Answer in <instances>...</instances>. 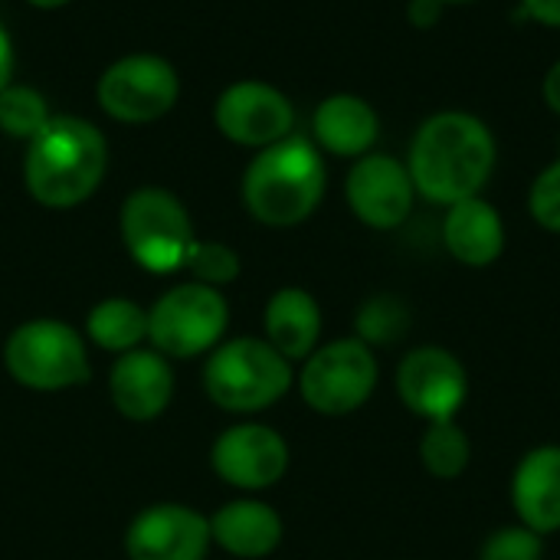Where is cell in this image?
<instances>
[{"label":"cell","mask_w":560,"mask_h":560,"mask_svg":"<svg viewBox=\"0 0 560 560\" xmlns=\"http://www.w3.org/2000/svg\"><path fill=\"white\" fill-rule=\"evenodd\" d=\"M410 180L420 197L440 207L479 197L495 171V138L469 112H440L427 118L410 144Z\"/></svg>","instance_id":"6da1fadb"},{"label":"cell","mask_w":560,"mask_h":560,"mask_svg":"<svg viewBox=\"0 0 560 560\" xmlns=\"http://www.w3.org/2000/svg\"><path fill=\"white\" fill-rule=\"evenodd\" d=\"M108 171L105 135L75 115H52L46 128L30 141L23 161V180L36 203L49 210L79 207L95 194Z\"/></svg>","instance_id":"7a4b0ae2"},{"label":"cell","mask_w":560,"mask_h":560,"mask_svg":"<svg viewBox=\"0 0 560 560\" xmlns=\"http://www.w3.org/2000/svg\"><path fill=\"white\" fill-rule=\"evenodd\" d=\"M325 161L305 138L262 148L243 174V203L266 226H299L325 197Z\"/></svg>","instance_id":"3957f363"},{"label":"cell","mask_w":560,"mask_h":560,"mask_svg":"<svg viewBox=\"0 0 560 560\" xmlns=\"http://www.w3.org/2000/svg\"><path fill=\"white\" fill-rule=\"evenodd\" d=\"M292 361L269 341L236 338L213 351L203 371V387L213 404L233 413H256L282 400L292 387Z\"/></svg>","instance_id":"277c9868"},{"label":"cell","mask_w":560,"mask_h":560,"mask_svg":"<svg viewBox=\"0 0 560 560\" xmlns=\"http://www.w3.org/2000/svg\"><path fill=\"white\" fill-rule=\"evenodd\" d=\"M118 230L131 259L158 276L184 269L197 243L187 207L161 187H141L128 194L121 203Z\"/></svg>","instance_id":"5b68a950"},{"label":"cell","mask_w":560,"mask_h":560,"mask_svg":"<svg viewBox=\"0 0 560 560\" xmlns=\"http://www.w3.org/2000/svg\"><path fill=\"white\" fill-rule=\"evenodd\" d=\"M377 381L381 364L374 348H368L361 338H338L305 358L299 390L315 413L348 417L371 400Z\"/></svg>","instance_id":"8992f818"},{"label":"cell","mask_w":560,"mask_h":560,"mask_svg":"<svg viewBox=\"0 0 560 560\" xmlns=\"http://www.w3.org/2000/svg\"><path fill=\"white\" fill-rule=\"evenodd\" d=\"M3 361L10 377L33 390H66L85 384L92 374L79 331L56 318L20 325L7 338Z\"/></svg>","instance_id":"52a82bcc"},{"label":"cell","mask_w":560,"mask_h":560,"mask_svg":"<svg viewBox=\"0 0 560 560\" xmlns=\"http://www.w3.org/2000/svg\"><path fill=\"white\" fill-rule=\"evenodd\" d=\"M180 95L177 69L154 52H131L115 59L95 85L98 108L125 125H148L164 118Z\"/></svg>","instance_id":"ba28073f"},{"label":"cell","mask_w":560,"mask_h":560,"mask_svg":"<svg viewBox=\"0 0 560 560\" xmlns=\"http://www.w3.org/2000/svg\"><path fill=\"white\" fill-rule=\"evenodd\" d=\"M226 299L203 282H187L164 292L148 312V338L171 358H197L226 331Z\"/></svg>","instance_id":"9c48e42d"},{"label":"cell","mask_w":560,"mask_h":560,"mask_svg":"<svg viewBox=\"0 0 560 560\" xmlns=\"http://www.w3.org/2000/svg\"><path fill=\"white\" fill-rule=\"evenodd\" d=\"M394 387L413 417L427 423L456 420L469 397V371L450 348L420 345L400 358Z\"/></svg>","instance_id":"30bf717a"},{"label":"cell","mask_w":560,"mask_h":560,"mask_svg":"<svg viewBox=\"0 0 560 560\" xmlns=\"http://www.w3.org/2000/svg\"><path fill=\"white\" fill-rule=\"evenodd\" d=\"M213 121L223 138L243 148H269L292 135L295 112L292 102L266 82H233L220 92Z\"/></svg>","instance_id":"8fae6325"},{"label":"cell","mask_w":560,"mask_h":560,"mask_svg":"<svg viewBox=\"0 0 560 560\" xmlns=\"http://www.w3.org/2000/svg\"><path fill=\"white\" fill-rule=\"evenodd\" d=\"M345 197L351 213L371 230H397L410 210L417 187L407 164L394 154H364L354 161L345 180Z\"/></svg>","instance_id":"7c38bea8"},{"label":"cell","mask_w":560,"mask_h":560,"mask_svg":"<svg viewBox=\"0 0 560 560\" xmlns=\"http://www.w3.org/2000/svg\"><path fill=\"white\" fill-rule=\"evenodd\" d=\"M217 476L236 489H269L276 486L289 469V443L272 430L259 423H243L226 430L213 443L210 456Z\"/></svg>","instance_id":"4fadbf2b"},{"label":"cell","mask_w":560,"mask_h":560,"mask_svg":"<svg viewBox=\"0 0 560 560\" xmlns=\"http://www.w3.org/2000/svg\"><path fill=\"white\" fill-rule=\"evenodd\" d=\"M210 545V522L187 505H151L125 535L131 560H203Z\"/></svg>","instance_id":"5bb4252c"},{"label":"cell","mask_w":560,"mask_h":560,"mask_svg":"<svg viewBox=\"0 0 560 560\" xmlns=\"http://www.w3.org/2000/svg\"><path fill=\"white\" fill-rule=\"evenodd\" d=\"M512 509L518 525L535 535L560 532V446L545 443L528 450L512 472Z\"/></svg>","instance_id":"9a60e30c"},{"label":"cell","mask_w":560,"mask_h":560,"mask_svg":"<svg viewBox=\"0 0 560 560\" xmlns=\"http://www.w3.org/2000/svg\"><path fill=\"white\" fill-rule=\"evenodd\" d=\"M112 400L121 417L135 423H148L171 404L174 374L167 361L154 351H125L112 368Z\"/></svg>","instance_id":"2e32d148"},{"label":"cell","mask_w":560,"mask_h":560,"mask_svg":"<svg viewBox=\"0 0 560 560\" xmlns=\"http://www.w3.org/2000/svg\"><path fill=\"white\" fill-rule=\"evenodd\" d=\"M443 246L456 262L469 269H486L505 253V223L489 200H459L446 210Z\"/></svg>","instance_id":"e0dca14e"},{"label":"cell","mask_w":560,"mask_h":560,"mask_svg":"<svg viewBox=\"0 0 560 560\" xmlns=\"http://www.w3.org/2000/svg\"><path fill=\"white\" fill-rule=\"evenodd\" d=\"M312 128H315L318 144L335 158H364L371 154L381 135L377 112L361 95H351V92L328 95L315 108Z\"/></svg>","instance_id":"ac0fdd59"},{"label":"cell","mask_w":560,"mask_h":560,"mask_svg":"<svg viewBox=\"0 0 560 560\" xmlns=\"http://www.w3.org/2000/svg\"><path fill=\"white\" fill-rule=\"evenodd\" d=\"M322 338V308L305 289H279L266 305V341L285 361H305Z\"/></svg>","instance_id":"d6986e66"},{"label":"cell","mask_w":560,"mask_h":560,"mask_svg":"<svg viewBox=\"0 0 560 560\" xmlns=\"http://www.w3.org/2000/svg\"><path fill=\"white\" fill-rule=\"evenodd\" d=\"M210 538L236 558H266L282 541V518L262 502H230L213 515Z\"/></svg>","instance_id":"ffe728a7"},{"label":"cell","mask_w":560,"mask_h":560,"mask_svg":"<svg viewBox=\"0 0 560 560\" xmlns=\"http://www.w3.org/2000/svg\"><path fill=\"white\" fill-rule=\"evenodd\" d=\"M420 463L440 482L459 479L469 469V463H472V440H469V433L456 420L427 423V430L420 436Z\"/></svg>","instance_id":"44dd1931"},{"label":"cell","mask_w":560,"mask_h":560,"mask_svg":"<svg viewBox=\"0 0 560 560\" xmlns=\"http://www.w3.org/2000/svg\"><path fill=\"white\" fill-rule=\"evenodd\" d=\"M89 338L105 351H131L148 338V312L128 299H105L89 312Z\"/></svg>","instance_id":"7402d4cb"},{"label":"cell","mask_w":560,"mask_h":560,"mask_svg":"<svg viewBox=\"0 0 560 560\" xmlns=\"http://www.w3.org/2000/svg\"><path fill=\"white\" fill-rule=\"evenodd\" d=\"M410 308L404 299L397 295H374L368 299L361 308H358V318H354V328L368 348H387V345H397L407 331H410Z\"/></svg>","instance_id":"603a6c76"},{"label":"cell","mask_w":560,"mask_h":560,"mask_svg":"<svg viewBox=\"0 0 560 560\" xmlns=\"http://www.w3.org/2000/svg\"><path fill=\"white\" fill-rule=\"evenodd\" d=\"M52 118L46 98L30 85H7L0 92V128L10 138L33 141Z\"/></svg>","instance_id":"cb8c5ba5"},{"label":"cell","mask_w":560,"mask_h":560,"mask_svg":"<svg viewBox=\"0 0 560 560\" xmlns=\"http://www.w3.org/2000/svg\"><path fill=\"white\" fill-rule=\"evenodd\" d=\"M479 560H545V538L525 525H502L482 541Z\"/></svg>","instance_id":"d4e9b609"},{"label":"cell","mask_w":560,"mask_h":560,"mask_svg":"<svg viewBox=\"0 0 560 560\" xmlns=\"http://www.w3.org/2000/svg\"><path fill=\"white\" fill-rule=\"evenodd\" d=\"M184 269H190L197 276V282L217 289V285H226L240 276V256L226 243H200L197 240Z\"/></svg>","instance_id":"484cf974"},{"label":"cell","mask_w":560,"mask_h":560,"mask_svg":"<svg viewBox=\"0 0 560 560\" xmlns=\"http://www.w3.org/2000/svg\"><path fill=\"white\" fill-rule=\"evenodd\" d=\"M528 213L541 230L560 236V158L535 177L528 190Z\"/></svg>","instance_id":"4316f807"},{"label":"cell","mask_w":560,"mask_h":560,"mask_svg":"<svg viewBox=\"0 0 560 560\" xmlns=\"http://www.w3.org/2000/svg\"><path fill=\"white\" fill-rule=\"evenodd\" d=\"M443 0H410V7H407V16H410V23L413 26H420V30H430V26H436L440 23V16H443Z\"/></svg>","instance_id":"83f0119b"},{"label":"cell","mask_w":560,"mask_h":560,"mask_svg":"<svg viewBox=\"0 0 560 560\" xmlns=\"http://www.w3.org/2000/svg\"><path fill=\"white\" fill-rule=\"evenodd\" d=\"M522 10L545 26H560V0H522Z\"/></svg>","instance_id":"f1b7e54d"},{"label":"cell","mask_w":560,"mask_h":560,"mask_svg":"<svg viewBox=\"0 0 560 560\" xmlns=\"http://www.w3.org/2000/svg\"><path fill=\"white\" fill-rule=\"evenodd\" d=\"M10 75H13V43H10V33L0 23V92L10 85Z\"/></svg>","instance_id":"f546056e"},{"label":"cell","mask_w":560,"mask_h":560,"mask_svg":"<svg viewBox=\"0 0 560 560\" xmlns=\"http://www.w3.org/2000/svg\"><path fill=\"white\" fill-rule=\"evenodd\" d=\"M545 102H548L551 112L560 115V59L548 69V75H545Z\"/></svg>","instance_id":"4dcf8cb0"},{"label":"cell","mask_w":560,"mask_h":560,"mask_svg":"<svg viewBox=\"0 0 560 560\" xmlns=\"http://www.w3.org/2000/svg\"><path fill=\"white\" fill-rule=\"evenodd\" d=\"M30 7H39V10H59V7H66V3H72V0H26Z\"/></svg>","instance_id":"1f68e13d"},{"label":"cell","mask_w":560,"mask_h":560,"mask_svg":"<svg viewBox=\"0 0 560 560\" xmlns=\"http://www.w3.org/2000/svg\"><path fill=\"white\" fill-rule=\"evenodd\" d=\"M443 3H466V0H443Z\"/></svg>","instance_id":"d6a6232c"}]
</instances>
